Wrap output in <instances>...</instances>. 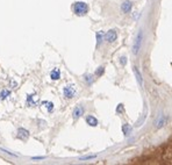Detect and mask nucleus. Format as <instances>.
<instances>
[{
    "label": "nucleus",
    "mask_w": 172,
    "mask_h": 165,
    "mask_svg": "<svg viewBox=\"0 0 172 165\" xmlns=\"http://www.w3.org/2000/svg\"><path fill=\"white\" fill-rule=\"evenodd\" d=\"M72 12L78 16H84L89 13V5L84 1H76L72 5Z\"/></svg>",
    "instance_id": "nucleus-1"
},
{
    "label": "nucleus",
    "mask_w": 172,
    "mask_h": 165,
    "mask_svg": "<svg viewBox=\"0 0 172 165\" xmlns=\"http://www.w3.org/2000/svg\"><path fill=\"white\" fill-rule=\"evenodd\" d=\"M143 40H144V35H143V29H140L136 37H135V41H134V45H133V52L134 55H138L141 48H142V43H143Z\"/></svg>",
    "instance_id": "nucleus-2"
},
{
    "label": "nucleus",
    "mask_w": 172,
    "mask_h": 165,
    "mask_svg": "<svg viewBox=\"0 0 172 165\" xmlns=\"http://www.w3.org/2000/svg\"><path fill=\"white\" fill-rule=\"evenodd\" d=\"M63 94H64V97L66 99H72L77 94V90H76V87L73 85H66L63 89Z\"/></svg>",
    "instance_id": "nucleus-3"
},
{
    "label": "nucleus",
    "mask_w": 172,
    "mask_h": 165,
    "mask_svg": "<svg viewBox=\"0 0 172 165\" xmlns=\"http://www.w3.org/2000/svg\"><path fill=\"white\" fill-rule=\"evenodd\" d=\"M118 40V30L116 29H111L105 34V41L108 43H114Z\"/></svg>",
    "instance_id": "nucleus-4"
},
{
    "label": "nucleus",
    "mask_w": 172,
    "mask_h": 165,
    "mask_svg": "<svg viewBox=\"0 0 172 165\" xmlns=\"http://www.w3.org/2000/svg\"><path fill=\"white\" fill-rule=\"evenodd\" d=\"M120 10H121V12H122L123 14L129 13V12L133 10V3L130 1V0H125V1L121 4Z\"/></svg>",
    "instance_id": "nucleus-5"
},
{
    "label": "nucleus",
    "mask_w": 172,
    "mask_h": 165,
    "mask_svg": "<svg viewBox=\"0 0 172 165\" xmlns=\"http://www.w3.org/2000/svg\"><path fill=\"white\" fill-rule=\"evenodd\" d=\"M84 112H85L84 106H81V105H77V106L74 107V109H73V113H72L73 119H74V120L79 119L80 116H83V115H84Z\"/></svg>",
    "instance_id": "nucleus-6"
},
{
    "label": "nucleus",
    "mask_w": 172,
    "mask_h": 165,
    "mask_svg": "<svg viewBox=\"0 0 172 165\" xmlns=\"http://www.w3.org/2000/svg\"><path fill=\"white\" fill-rule=\"evenodd\" d=\"M133 71H134V74H135V78H136V81L138 82V85L142 87L143 86V77H142V73H141V71L138 70V67L137 66H133Z\"/></svg>",
    "instance_id": "nucleus-7"
},
{
    "label": "nucleus",
    "mask_w": 172,
    "mask_h": 165,
    "mask_svg": "<svg viewBox=\"0 0 172 165\" xmlns=\"http://www.w3.org/2000/svg\"><path fill=\"white\" fill-rule=\"evenodd\" d=\"M29 137V131L25 128H19L18 129V138L21 141H27Z\"/></svg>",
    "instance_id": "nucleus-8"
},
{
    "label": "nucleus",
    "mask_w": 172,
    "mask_h": 165,
    "mask_svg": "<svg viewBox=\"0 0 172 165\" xmlns=\"http://www.w3.org/2000/svg\"><path fill=\"white\" fill-rule=\"evenodd\" d=\"M85 120H86V123H87L89 126H91V127H97L99 124L98 119L94 118L93 115H87V116L85 118Z\"/></svg>",
    "instance_id": "nucleus-9"
},
{
    "label": "nucleus",
    "mask_w": 172,
    "mask_h": 165,
    "mask_svg": "<svg viewBox=\"0 0 172 165\" xmlns=\"http://www.w3.org/2000/svg\"><path fill=\"white\" fill-rule=\"evenodd\" d=\"M166 122H167V116H166V115H164V114H162V115L158 118L157 122H156V128H157V129H159V128L164 127V126L166 124Z\"/></svg>",
    "instance_id": "nucleus-10"
},
{
    "label": "nucleus",
    "mask_w": 172,
    "mask_h": 165,
    "mask_svg": "<svg viewBox=\"0 0 172 165\" xmlns=\"http://www.w3.org/2000/svg\"><path fill=\"white\" fill-rule=\"evenodd\" d=\"M50 78L52 80H58L61 78V71L58 69H54L51 72H50Z\"/></svg>",
    "instance_id": "nucleus-11"
},
{
    "label": "nucleus",
    "mask_w": 172,
    "mask_h": 165,
    "mask_svg": "<svg viewBox=\"0 0 172 165\" xmlns=\"http://www.w3.org/2000/svg\"><path fill=\"white\" fill-rule=\"evenodd\" d=\"M96 37H97V47H100L103 41H104V38H105V34L103 32H98L96 34Z\"/></svg>",
    "instance_id": "nucleus-12"
},
{
    "label": "nucleus",
    "mask_w": 172,
    "mask_h": 165,
    "mask_svg": "<svg viewBox=\"0 0 172 165\" xmlns=\"http://www.w3.org/2000/svg\"><path fill=\"white\" fill-rule=\"evenodd\" d=\"M131 131H133V128H131L128 123H125V124L122 126V133H123L126 136H129V135L131 134Z\"/></svg>",
    "instance_id": "nucleus-13"
},
{
    "label": "nucleus",
    "mask_w": 172,
    "mask_h": 165,
    "mask_svg": "<svg viewBox=\"0 0 172 165\" xmlns=\"http://www.w3.org/2000/svg\"><path fill=\"white\" fill-rule=\"evenodd\" d=\"M104 72H105V66H99L97 69V71H96V76L97 77H100V76L104 74Z\"/></svg>",
    "instance_id": "nucleus-14"
},
{
    "label": "nucleus",
    "mask_w": 172,
    "mask_h": 165,
    "mask_svg": "<svg viewBox=\"0 0 172 165\" xmlns=\"http://www.w3.org/2000/svg\"><path fill=\"white\" fill-rule=\"evenodd\" d=\"M43 104L47 105L45 107L48 108V112H52V111H54V104H52V102H50V101H44Z\"/></svg>",
    "instance_id": "nucleus-15"
},
{
    "label": "nucleus",
    "mask_w": 172,
    "mask_h": 165,
    "mask_svg": "<svg viewBox=\"0 0 172 165\" xmlns=\"http://www.w3.org/2000/svg\"><path fill=\"white\" fill-rule=\"evenodd\" d=\"M85 80H86V82H87L89 85H91L93 82V76L92 74H86L85 76Z\"/></svg>",
    "instance_id": "nucleus-16"
},
{
    "label": "nucleus",
    "mask_w": 172,
    "mask_h": 165,
    "mask_svg": "<svg viewBox=\"0 0 172 165\" xmlns=\"http://www.w3.org/2000/svg\"><path fill=\"white\" fill-rule=\"evenodd\" d=\"M127 59H128V58H127L126 56H121V57H120V63H121L122 66H125V65L127 64V62H128Z\"/></svg>",
    "instance_id": "nucleus-17"
},
{
    "label": "nucleus",
    "mask_w": 172,
    "mask_h": 165,
    "mask_svg": "<svg viewBox=\"0 0 172 165\" xmlns=\"http://www.w3.org/2000/svg\"><path fill=\"white\" fill-rule=\"evenodd\" d=\"M10 94H11V92H10V91H7V90H4V91L1 92V94H0V97H1V98H7Z\"/></svg>",
    "instance_id": "nucleus-18"
},
{
    "label": "nucleus",
    "mask_w": 172,
    "mask_h": 165,
    "mask_svg": "<svg viewBox=\"0 0 172 165\" xmlns=\"http://www.w3.org/2000/svg\"><path fill=\"white\" fill-rule=\"evenodd\" d=\"M97 156H86V157H81L80 159L81 160H86V159H93V158H96Z\"/></svg>",
    "instance_id": "nucleus-19"
},
{
    "label": "nucleus",
    "mask_w": 172,
    "mask_h": 165,
    "mask_svg": "<svg viewBox=\"0 0 172 165\" xmlns=\"http://www.w3.org/2000/svg\"><path fill=\"white\" fill-rule=\"evenodd\" d=\"M122 109H123V106H122V105H119V108L116 109V112H118V113H121Z\"/></svg>",
    "instance_id": "nucleus-20"
}]
</instances>
